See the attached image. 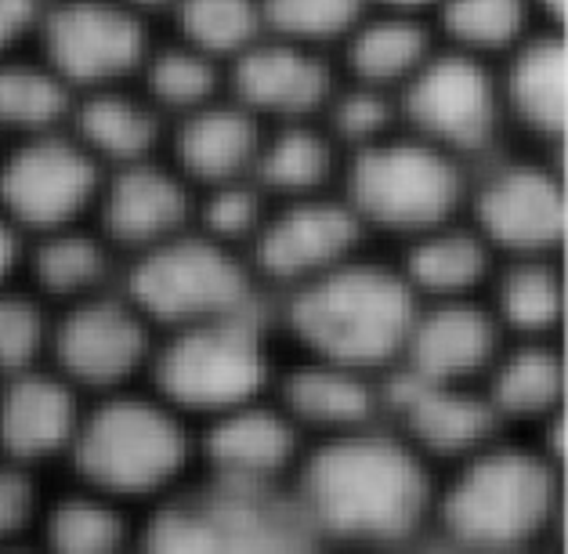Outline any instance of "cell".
I'll return each mask as SVG.
<instances>
[{"label": "cell", "instance_id": "e0dca14e", "mask_svg": "<svg viewBox=\"0 0 568 554\" xmlns=\"http://www.w3.org/2000/svg\"><path fill=\"white\" fill-rule=\"evenodd\" d=\"M337 80V66L323 48L275 33H261L225 66L229 94L265 123L318 120Z\"/></svg>", "mask_w": 568, "mask_h": 554}, {"label": "cell", "instance_id": "1f68e13d", "mask_svg": "<svg viewBox=\"0 0 568 554\" xmlns=\"http://www.w3.org/2000/svg\"><path fill=\"white\" fill-rule=\"evenodd\" d=\"M77 91L40 59L37 48L0 54V142L65 128Z\"/></svg>", "mask_w": 568, "mask_h": 554}, {"label": "cell", "instance_id": "7c38bea8", "mask_svg": "<svg viewBox=\"0 0 568 554\" xmlns=\"http://www.w3.org/2000/svg\"><path fill=\"white\" fill-rule=\"evenodd\" d=\"M33 48L77 94L134 84L152 48L149 19L123 0H48Z\"/></svg>", "mask_w": 568, "mask_h": 554}, {"label": "cell", "instance_id": "2e32d148", "mask_svg": "<svg viewBox=\"0 0 568 554\" xmlns=\"http://www.w3.org/2000/svg\"><path fill=\"white\" fill-rule=\"evenodd\" d=\"M304 450L308 435L272 392L196 424V464L246 486H290Z\"/></svg>", "mask_w": 568, "mask_h": 554}, {"label": "cell", "instance_id": "f35d334b", "mask_svg": "<svg viewBox=\"0 0 568 554\" xmlns=\"http://www.w3.org/2000/svg\"><path fill=\"white\" fill-rule=\"evenodd\" d=\"M44 0H0V54L33 44Z\"/></svg>", "mask_w": 568, "mask_h": 554}, {"label": "cell", "instance_id": "4fadbf2b", "mask_svg": "<svg viewBox=\"0 0 568 554\" xmlns=\"http://www.w3.org/2000/svg\"><path fill=\"white\" fill-rule=\"evenodd\" d=\"M366 240L363 221L334 189L301 200H272L246 258L257 280L294 290L363 254Z\"/></svg>", "mask_w": 568, "mask_h": 554}, {"label": "cell", "instance_id": "ee69618b", "mask_svg": "<svg viewBox=\"0 0 568 554\" xmlns=\"http://www.w3.org/2000/svg\"><path fill=\"white\" fill-rule=\"evenodd\" d=\"M44 4H48V0H44Z\"/></svg>", "mask_w": 568, "mask_h": 554}, {"label": "cell", "instance_id": "484cf974", "mask_svg": "<svg viewBox=\"0 0 568 554\" xmlns=\"http://www.w3.org/2000/svg\"><path fill=\"white\" fill-rule=\"evenodd\" d=\"M500 94L507 123H518L536 142L561 138L568 117V59L558 30H539L504 54Z\"/></svg>", "mask_w": 568, "mask_h": 554}, {"label": "cell", "instance_id": "4dcf8cb0", "mask_svg": "<svg viewBox=\"0 0 568 554\" xmlns=\"http://www.w3.org/2000/svg\"><path fill=\"white\" fill-rule=\"evenodd\" d=\"M134 530L142 536L138 507L123 504L102 490H91L84 482H73L62 493H48L37 540L51 551L65 554H109L131 544Z\"/></svg>", "mask_w": 568, "mask_h": 554}, {"label": "cell", "instance_id": "9a60e30c", "mask_svg": "<svg viewBox=\"0 0 568 554\" xmlns=\"http://www.w3.org/2000/svg\"><path fill=\"white\" fill-rule=\"evenodd\" d=\"M384 417L432 464H456L507 432L481 384L427 381L406 370L384 373Z\"/></svg>", "mask_w": 568, "mask_h": 554}, {"label": "cell", "instance_id": "d4e9b609", "mask_svg": "<svg viewBox=\"0 0 568 554\" xmlns=\"http://www.w3.org/2000/svg\"><path fill=\"white\" fill-rule=\"evenodd\" d=\"M438 48V30L427 16L395 8H366L334 48L337 73L358 84L398 91Z\"/></svg>", "mask_w": 568, "mask_h": 554}, {"label": "cell", "instance_id": "8fae6325", "mask_svg": "<svg viewBox=\"0 0 568 554\" xmlns=\"http://www.w3.org/2000/svg\"><path fill=\"white\" fill-rule=\"evenodd\" d=\"M105 168L69 128L16 138L0 149V211L30 240L94 221Z\"/></svg>", "mask_w": 568, "mask_h": 554}, {"label": "cell", "instance_id": "cb8c5ba5", "mask_svg": "<svg viewBox=\"0 0 568 554\" xmlns=\"http://www.w3.org/2000/svg\"><path fill=\"white\" fill-rule=\"evenodd\" d=\"M496 265H500V254L485 243V235L470 225L464 211L460 218L402 240V258L395 269L417 301H442L485 294Z\"/></svg>", "mask_w": 568, "mask_h": 554}, {"label": "cell", "instance_id": "ba28073f", "mask_svg": "<svg viewBox=\"0 0 568 554\" xmlns=\"http://www.w3.org/2000/svg\"><path fill=\"white\" fill-rule=\"evenodd\" d=\"M142 540L163 551H283L312 540L290 486H246L206 475L174 490L142 522Z\"/></svg>", "mask_w": 568, "mask_h": 554}, {"label": "cell", "instance_id": "5b68a950", "mask_svg": "<svg viewBox=\"0 0 568 554\" xmlns=\"http://www.w3.org/2000/svg\"><path fill=\"white\" fill-rule=\"evenodd\" d=\"M275 370L272 323L257 301L214 320L160 330L145 377L152 392L200 424L272 392Z\"/></svg>", "mask_w": 568, "mask_h": 554}, {"label": "cell", "instance_id": "4316f807", "mask_svg": "<svg viewBox=\"0 0 568 554\" xmlns=\"http://www.w3.org/2000/svg\"><path fill=\"white\" fill-rule=\"evenodd\" d=\"M116 251L105 235L94 229V221L69 225L54 232H40L26 240L22 254V283L48 304L80 301L88 294L113 286Z\"/></svg>", "mask_w": 568, "mask_h": 554}, {"label": "cell", "instance_id": "b9f144b4", "mask_svg": "<svg viewBox=\"0 0 568 554\" xmlns=\"http://www.w3.org/2000/svg\"><path fill=\"white\" fill-rule=\"evenodd\" d=\"M131 11H138V16H145V19H152V16H168V11L174 8V0H123Z\"/></svg>", "mask_w": 568, "mask_h": 554}, {"label": "cell", "instance_id": "7bdbcfd3", "mask_svg": "<svg viewBox=\"0 0 568 554\" xmlns=\"http://www.w3.org/2000/svg\"><path fill=\"white\" fill-rule=\"evenodd\" d=\"M0 149H4V142H0Z\"/></svg>", "mask_w": 568, "mask_h": 554}, {"label": "cell", "instance_id": "5bb4252c", "mask_svg": "<svg viewBox=\"0 0 568 554\" xmlns=\"http://www.w3.org/2000/svg\"><path fill=\"white\" fill-rule=\"evenodd\" d=\"M467 218L500 258L558 254L565 240V185L536 157L500 160L470 185Z\"/></svg>", "mask_w": 568, "mask_h": 554}, {"label": "cell", "instance_id": "f546056e", "mask_svg": "<svg viewBox=\"0 0 568 554\" xmlns=\"http://www.w3.org/2000/svg\"><path fill=\"white\" fill-rule=\"evenodd\" d=\"M485 304L507 341H554L565 320V275L554 254L500 258L485 286Z\"/></svg>", "mask_w": 568, "mask_h": 554}, {"label": "cell", "instance_id": "3957f363", "mask_svg": "<svg viewBox=\"0 0 568 554\" xmlns=\"http://www.w3.org/2000/svg\"><path fill=\"white\" fill-rule=\"evenodd\" d=\"M417 315V294L395 265L366 251L315 280L286 290L283 330L301 355L366 373H392Z\"/></svg>", "mask_w": 568, "mask_h": 554}, {"label": "cell", "instance_id": "ffe728a7", "mask_svg": "<svg viewBox=\"0 0 568 554\" xmlns=\"http://www.w3.org/2000/svg\"><path fill=\"white\" fill-rule=\"evenodd\" d=\"M88 395L48 363L0 381V456L44 471L65 464Z\"/></svg>", "mask_w": 568, "mask_h": 554}, {"label": "cell", "instance_id": "8992f818", "mask_svg": "<svg viewBox=\"0 0 568 554\" xmlns=\"http://www.w3.org/2000/svg\"><path fill=\"white\" fill-rule=\"evenodd\" d=\"M337 192L363 229L409 240L467 211L464 160L398 128L344 157Z\"/></svg>", "mask_w": 568, "mask_h": 554}, {"label": "cell", "instance_id": "e575fe53", "mask_svg": "<svg viewBox=\"0 0 568 554\" xmlns=\"http://www.w3.org/2000/svg\"><path fill=\"white\" fill-rule=\"evenodd\" d=\"M168 19L174 22L178 40L214 54L225 66L261 33H268L261 0H174Z\"/></svg>", "mask_w": 568, "mask_h": 554}, {"label": "cell", "instance_id": "30bf717a", "mask_svg": "<svg viewBox=\"0 0 568 554\" xmlns=\"http://www.w3.org/2000/svg\"><path fill=\"white\" fill-rule=\"evenodd\" d=\"M152 349H156V326L123 294V286H105L99 294L51 309L44 363L88 399H99L142 381Z\"/></svg>", "mask_w": 568, "mask_h": 554}, {"label": "cell", "instance_id": "277c9868", "mask_svg": "<svg viewBox=\"0 0 568 554\" xmlns=\"http://www.w3.org/2000/svg\"><path fill=\"white\" fill-rule=\"evenodd\" d=\"M558 464L544 450L504 435L449 464L438 479L432 522L464 547L518 551L532 547L558 522Z\"/></svg>", "mask_w": 568, "mask_h": 554}, {"label": "cell", "instance_id": "ab89813d", "mask_svg": "<svg viewBox=\"0 0 568 554\" xmlns=\"http://www.w3.org/2000/svg\"><path fill=\"white\" fill-rule=\"evenodd\" d=\"M22 254H26V235L16 229V221L0 211V286L22 280Z\"/></svg>", "mask_w": 568, "mask_h": 554}, {"label": "cell", "instance_id": "74e56055", "mask_svg": "<svg viewBox=\"0 0 568 554\" xmlns=\"http://www.w3.org/2000/svg\"><path fill=\"white\" fill-rule=\"evenodd\" d=\"M40 475L44 471L0 456V547L37 540L40 511H44L48 501L44 479Z\"/></svg>", "mask_w": 568, "mask_h": 554}, {"label": "cell", "instance_id": "836d02e7", "mask_svg": "<svg viewBox=\"0 0 568 554\" xmlns=\"http://www.w3.org/2000/svg\"><path fill=\"white\" fill-rule=\"evenodd\" d=\"M134 84L149 94L152 105L168 120L192 113V109L214 102L229 91L225 62H217L214 54L192 48L178 37L163 40V44L152 40Z\"/></svg>", "mask_w": 568, "mask_h": 554}, {"label": "cell", "instance_id": "8d00e7d4", "mask_svg": "<svg viewBox=\"0 0 568 554\" xmlns=\"http://www.w3.org/2000/svg\"><path fill=\"white\" fill-rule=\"evenodd\" d=\"M369 0H261L265 30L308 48H337Z\"/></svg>", "mask_w": 568, "mask_h": 554}, {"label": "cell", "instance_id": "f1b7e54d", "mask_svg": "<svg viewBox=\"0 0 568 554\" xmlns=\"http://www.w3.org/2000/svg\"><path fill=\"white\" fill-rule=\"evenodd\" d=\"M481 392L504 427L558 421L565 403V359L554 341H507L481 377Z\"/></svg>", "mask_w": 568, "mask_h": 554}, {"label": "cell", "instance_id": "7a4b0ae2", "mask_svg": "<svg viewBox=\"0 0 568 554\" xmlns=\"http://www.w3.org/2000/svg\"><path fill=\"white\" fill-rule=\"evenodd\" d=\"M65 467L131 507L156 504L196 467V424L149 384L120 387L88 399Z\"/></svg>", "mask_w": 568, "mask_h": 554}, {"label": "cell", "instance_id": "7402d4cb", "mask_svg": "<svg viewBox=\"0 0 568 554\" xmlns=\"http://www.w3.org/2000/svg\"><path fill=\"white\" fill-rule=\"evenodd\" d=\"M272 395L315 439L377 424L384 413V377L315 355L275 370Z\"/></svg>", "mask_w": 568, "mask_h": 554}, {"label": "cell", "instance_id": "603a6c76", "mask_svg": "<svg viewBox=\"0 0 568 554\" xmlns=\"http://www.w3.org/2000/svg\"><path fill=\"white\" fill-rule=\"evenodd\" d=\"M168 117L152 105L138 84H113L80 91L65 128L105 171L160 157L168 138Z\"/></svg>", "mask_w": 568, "mask_h": 554}, {"label": "cell", "instance_id": "52a82bcc", "mask_svg": "<svg viewBox=\"0 0 568 554\" xmlns=\"http://www.w3.org/2000/svg\"><path fill=\"white\" fill-rule=\"evenodd\" d=\"M257 283L251 258L196 225L134 254L123 272V294L145 312L156 334L257 304Z\"/></svg>", "mask_w": 568, "mask_h": 554}, {"label": "cell", "instance_id": "60d3db41", "mask_svg": "<svg viewBox=\"0 0 568 554\" xmlns=\"http://www.w3.org/2000/svg\"><path fill=\"white\" fill-rule=\"evenodd\" d=\"M373 8H395V11H413V16H427L432 19V11L438 0H369Z\"/></svg>", "mask_w": 568, "mask_h": 554}, {"label": "cell", "instance_id": "d6986e66", "mask_svg": "<svg viewBox=\"0 0 568 554\" xmlns=\"http://www.w3.org/2000/svg\"><path fill=\"white\" fill-rule=\"evenodd\" d=\"M504 344L507 338L485 304V294L417 301V315L395 370L427 381L481 384Z\"/></svg>", "mask_w": 568, "mask_h": 554}, {"label": "cell", "instance_id": "d6a6232c", "mask_svg": "<svg viewBox=\"0 0 568 554\" xmlns=\"http://www.w3.org/2000/svg\"><path fill=\"white\" fill-rule=\"evenodd\" d=\"M432 22L438 26V40L478 59H504L521 40L550 30L536 16L532 0H438Z\"/></svg>", "mask_w": 568, "mask_h": 554}, {"label": "cell", "instance_id": "44dd1931", "mask_svg": "<svg viewBox=\"0 0 568 554\" xmlns=\"http://www.w3.org/2000/svg\"><path fill=\"white\" fill-rule=\"evenodd\" d=\"M268 123L225 91L192 113H182L168 123L163 157L185 178L192 189H211L254 174V160ZM254 182V178H251Z\"/></svg>", "mask_w": 568, "mask_h": 554}, {"label": "cell", "instance_id": "9c48e42d", "mask_svg": "<svg viewBox=\"0 0 568 554\" xmlns=\"http://www.w3.org/2000/svg\"><path fill=\"white\" fill-rule=\"evenodd\" d=\"M395 99L402 128L464 163L489 152L507 128L496 59H478L442 40L417 73L395 91Z\"/></svg>", "mask_w": 568, "mask_h": 554}, {"label": "cell", "instance_id": "ac0fdd59", "mask_svg": "<svg viewBox=\"0 0 568 554\" xmlns=\"http://www.w3.org/2000/svg\"><path fill=\"white\" fill-rule=\"evenodd\" d=\"M192 218H196V189L171 168L163 152L105 171L94 229L113 243L116 254H142L185 232Z\"/></svg>", "mask_w": 568, "mask_h": 554}, {"label": "cell", "instance_id": "83f0119b", "mask_svg": "<svg viewBox=\"0 0 568 554\" xmlns=\"http://www.w3.org/2000/svg\"><path fill=\"white\" fill-rule=\"evenodd\" d=\"M341 168L344 149L329 138L323 120H290L265 128L251 178L268 200H301L334 192Z\"/></svg>", "mask_w": 568, "mask_h": 554}, {"label": "cell", "instance_id": "6da1fadb", "mask_svg": "<svg viewBox=\"0 0 568 554\" xmlns=\"http://www.w3.org/2000/svg\"><path fill=\"white\" fill-rule=\"evenodd\" d=\"M290 493L312 536L398 544L432 525L438 475L392 424L377 421L308 442Z\"/></svg>", "mask_w": 568, "mask_h": 554}, {"label": "cell", "instance_id": "d590c367", "mask_svg": "<svg viewBox=\"0 0 568 554\" xmlns=\"http://www.w3.org/2000/svg\"><path fill=\"white\" fill-rule=\"evenodd\" d=\"M51 309L22 280L0 286V381L48 359Z\"/></svg>", "mask_w": 568, "mask_h": 554}]
</instances>
